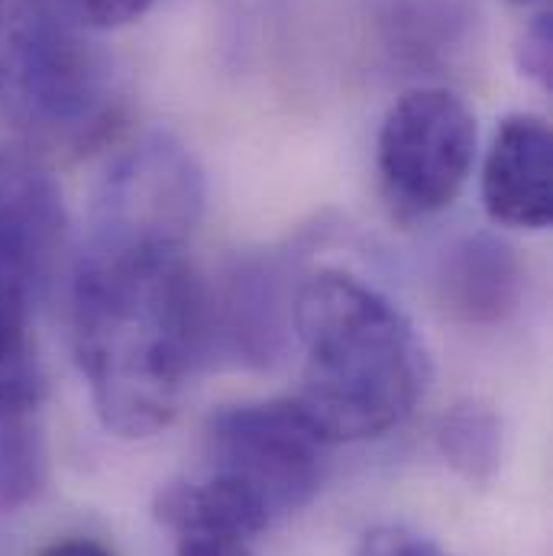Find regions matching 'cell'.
<instances>
[{
	"label": "cell",
	"mask_w": 553,
	"mask_h": 556,
	"mask_svg": "<svg viewBox=\"0 0 553 556\" xmlns=\"http://www.w3.org/2000/svg\"><path fill=\"white\" fill-rule=\"evenodd\" d=\"M437 450L469 485H489L502 466V417L482 402H460L437 424Z\"/></svg>",
	"instance_id": "7c38bea8"
},
{
	"label": "cell",
	"mask_w": 553,
	"mask_h": 556,
	"mask_svg": "<svg viewBox=\"0 0 553 556\" xmlns=\"http://www.w3.org/2000/svg\"><path fill=\"white\" fill-rule=\"evenodd\" d=\"M204 198V172L191 149L165 130H149L108 165L95 194L91 230L188 247Z\"/></svg>",
	"instance_id": "8992f818"
},
{
	"label": "cell",
	"mask_w": 553,
	"mask_h": 556,
	"mask_svg": "<svg viewBox=\"0 0 553 556\" xmlns=\"http://www.w3.org/2000/svg\"><path fill=\"white\" fill-rule=\"evenodd\" d=\"M68 211L52 168L26 142H0V278L26 301L49 288Z\"/></svg>",
	"instance_id": "52a82bcc"
},
{
	"label": "cell",
	"mask_w": 553,
	"mask_h": 556,
	"mask_svg": "<svg viewBox=\"0 0 553 556\" xmlns=\"http://www.w3.org/2000/svg\"><path fill=\"white\" fill-rule=\"evenodd\" d=\"M0 101L29 146L88 152L124 117L111 59L49 0H16L0 29Z\"/></svg>",
	"instance_id": "3957f363"
},
{
	"label": "cell",
	"mask_w": 553,
	"mask_h": 556,
	"mask_svg": "<svg viewBox=\"0 0 553 556\" xmlns=\"http://www.w3.org/2000/svg\"><path fill=\"white\" fill-rule=\"evenodd\" d=\"M291 330L301 343L294 402L327 443L373 440L405 424L430 386V359L405 311L337 269L301 278Z\"/></svg>",
	"instance_id": "7a4b0ae2"
},
{
	"label": "cell",
	"mask_w": 553,
	"mask_h": 556,
	"mask_svg": "<svg viewBox=\"0 0 553 556\" xmlns=\"http://www.w3.org/2000/svg\"><path fill=\"white\" fill-rule=\"evenodd\" d=\"M39 556H111L101 544H95V541H65V544H55V547H49L46 554Z\"/></svg>",
	"instance_id": "ac0fdd59"
},
{
	"label": "cell",
	"mask_w": 553,
	"mask_h": 556,
	"mask_svg": "<svg viewBox=\"0 0 553 556\" xmlns=\"http://www.w3.org/2000/svg\"><path fill=\"white\" fill-rule=\"evenodd\" d=\"M482 207L499 227H551L553 139L544 117L512 114L499 124L482 165Z\"/></svg>",
	"instance_id": "9c48e42d"
},
{
	"label": "cell",
	"mask_w": 553,
	"mask_h": 556,
	"mask_svg": "<svg viewBox=\"0 0 553 556\" xmlns=\"http://www.w3.org/2000/svg\"><path fill=\"white\" fill-rule=\"evenodd\" d=\"M512 3H531V0H512Z\"/></svg>",
	"instance_id": "ffe728a7"
},
{
	"label": "cell",
	"mask_w": 553,
	"mask_h": 556,
	"mask_svg": "<svg viewBox=\"0 0 553 556\" xmlns=\"http://www.w3.org/2000/svg\"><path fill=\"white\" fill-rule=\"evenodd\" d=\"M68 314L75 359L104 427L127 440L168 427L208 363V285L185 247L88 230Z\"/></svg>",
	"instance_id": "6da1fadb"
},
{
	"label": "cell",
	"mask_w": 553,
	"mask_h": 556,
	"mask_svg": "<svg viewBox=\"0 0 553 556\" xmlns=\"http://www.w3.org/2000/svg\"><path fill=\"white\" fill-rule=\"evenodd\" d=\"M49 482L42 379L23 356L0 376V511L26 508Z\"/></svg>",
	"instance_id": "8fae6325"
},
{
	"label": "cell",
	"mask_w": 553,
	"mask_h": 556,
	"mask_svg": "<svg viewBox=\"0 0 553 556\" xmlns=\"http://www.w3.org/2000/svg\"><path fill=\"white\" fill-rule=\"evenodd\" d=\"M281 256L237 263L221 288L208 285V363L214 356L234 366H273L285 353L298 281Z\"/></svg>",
	"instance_id": "ba28073f"
},
{
	"label": "cell",
	"mask_w": 553,
	"mask_h": 556,
	"mask_svg": "<svg viewBox=\"0 0 553 556\" xmlns=\"http://www.w3.org/2000/svg\"><path fill=\"white\" fill-rule=\"evenodd\" d=\"M515 62H518V72L535 81L538 88L551 91L553 78V23L551 13H538L518 36L515 42Z\"/></svg>",
	"instance_id": "5bb4252c"
},
{
	"label": "cell",
	"mask_w": 553,
	"mask_h": 556,
	"mask_svg": "<svg viewBox=\"0 0 553 556\" xmlns=\"http://www.w3.org/2000/svg\"><path fill=\"white\" fill-rule=\"evenodd\" d=\"M175 556H256L253 541L227 531H178Z\"/></svg>",
	"instance_id": "e0dca14e"
},
{
	"label": "cell",
	"mask_w": 553,
	"mask_h": 556,
	"mask_svg": "<svg viewBox=\"0 0 553 556\" xmlns=\"http://www.w3.org/2000/svg\"><path fill=\"white\" fill-rule=\"evenodd\" d=\"M26 343V298L0 278V376L23 359Z\"/></svg>",
	"instance_id": "2e32d148"
},
{
	"label": "cell",
	"mask_w": 553,
	"mask_h": 556,
	"mask_svg": "<svg viewBox=\"0 0 553 556\" xmlns=\"http://www.w3.org/2000/svg\"><path fill=\"white\" fill-rule=\"evenodd\" d=\"M81 29H121L139 20L155 0H49Z\"/></svg>",
	"instance_id": "4fadbf2b"
},
{
	"label": "cell",
	"mask_w": 553,
	"mask_h": 556,
	"mask_svg": "<svg viewBox=\"0 0 553 556\" xmlns=\"http://www.w3.org/2000/svg\"><path fill=\"white\" fill-rule=\"evenodd\" d=\"M356 556H447L430 538L402 525H382L363 534Z\"/></svg>",
	"instance_id": "9a60e30c"
},
{
	"label": "cell",
	"mask_w": 553,
	"mask_h": 556,
	"mask_svg": "<svg viewBox=\"0 0 553 556\" xmlns=\"http://www.w3.org/2000/svg\"><path fill=\"white\" fill-rule=\"evenodd\" d=\"M327 446L294 399L247 402L208 420L204 476L247 498L273 528L317 495Z\"/></svg>",
	"instance_id": "277c9868"
},
{
	"label": "cell",
	"mask_w": 553,
	"mask_h": 556,
	"mask_svg": "<svg viewBox=\"0 0 553 556\" xmlns=\"http://www.w3.org/2000/svg\"><path fill=\"white\" fill-rule=\"evenodd\" d=\"M443 307L473 327H495L508 320L525 298V266L518 253L489 233L463 237L440 263Z\"/></svg>",
	"instance_id": "30bf717a"
},
{
	"label": "cell",
	"mask_w": 553,
	"mask_h": 556,
	"mask_svg": "<svg viewBox=\"0 0 553 556\" xmlns=\"http://www.w3.org/2000/svg\"><path fill=\"white\" fill-rule=\"evenodd\" d=\"M476 117L447 88L405 91L386 114L376 142L382 198L405 224L447 211L476 162Z\"/></svg>",
	"instance_id": "5b68a950"
},
{
	"label": "cell",
	"mask_w": 553,
	"mask_h": 556,
	"mask_svg": "<svg viewBox=\"0 0 553 556\" xmlns=\"http://www.w3.org/2000/svg\"><path fill=\"white\" fill-rule=\"evenodd\" d=\"M3 16H7V3L0 0V29H3Z\"/></svg>",
	"instance_id": "d6986e66"
}]
</instances>
